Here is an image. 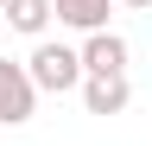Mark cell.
Returning a JSON list of instances; mask_svg holds the SVG:
<instances>
[{"instance_id":"8992f818","label":"cell","mask_w":152,"mask_h":146,"mask_svg":"<svg viewBox=\"0 0 152 146\" xmlns=\"http://www.w3.org/2000/svg\"><path fill=\"white\" fill-rule=\"evenodd\" d=\"M102 13H108V0H57V19H70V26H83V32L102 26Z\"/></svg>"},{"instance_id":"52a82bcc","label":"cell","mask_w":152,"mask_h":146,"mask_svg":"<svg viewBox=\"0 0 152 146\" xmlns=\"http://www.w3.org/2000/svg\"><path fill=\"white\" fill-rule=\"evenodd\" d=\"M127 7H152V0H127Z\"/></svg>"},{"instance_id":"ba28073f","label":"cell","mask_w":152,"mask_h":146,"mask_svg":"<svg viewBox=\"0 0 152 146\" xmlns=\"http://www.w3.org/2000/svg\"><path fill=\"white\" fill-rule=\"evenodd\" d=\"M0 13H7V0H0Z\"/></svg>"},{"instance_id":"277c9868","label":"cell","mask_w":152,"mask_h":146,"mask_svg":"<svg viewBox=\"0 0 152 146\" xmlns=\"http://www.w3.org/2000/svg\"><path fill=\"white\" fill-rule=\"evenodd\" d=\"M83 95H89V114H121L127 108V76H95Z\"/></svg>"},{"instance_id":"7a4b0ae2","label":"cell","mask_w":152,"mask_h":146,"mask_svg":"<svg viewBox=\"0 0 152 146\" xmlns=\"http://www.w3.org/2000/svg\"><path fill=\"white\" fill-rule=\"evenodd\" d=\"M32 70L26 64H13V57H0V121H26L32 114Z\"/></svg>"},{"instance_id":"6da1fadb","label":"cell","mask_w":152,"mask_h":146,"mask_svg":"<svg viewBox=\"0 0 152 146\" xmlns=\"http://www.w3.org/2000/svg\"><path fill=\"white\" fill-rule=\"evenodd\" d=\"M76 76H83V57L76 51H64V45H38L32 51V83L38 89H57L64 95V89H76Z\"/></svg>"},{"instance_id":"3957f363","label":"cell","mask_w":152,"mask_h":146,"mask_svg":"<svg viewBox=\"0 0 152 146\" xmlns=\"http://www.w3.org/2000/svg\"><path fill=\"white\" fill-rule=\"evenodd\" d=\"M83 70H95V76H121V70H127V45L114 38V32H95L89 51H83Z\"/></svg>"},{"instance_id":"5b68a950","label":"cell","mask_w":152,"mask_h":146,"mask_svg":"<svg viewBox=\"0 0 152 146\" xmlns=\"http://www.w3.org/2000/svg\"><path fill=\"white\" fill-rule=\"evenodd\" d=\"M7 19H13V32H45L51 0H7Z\"/></svg>"}]
</instances>
